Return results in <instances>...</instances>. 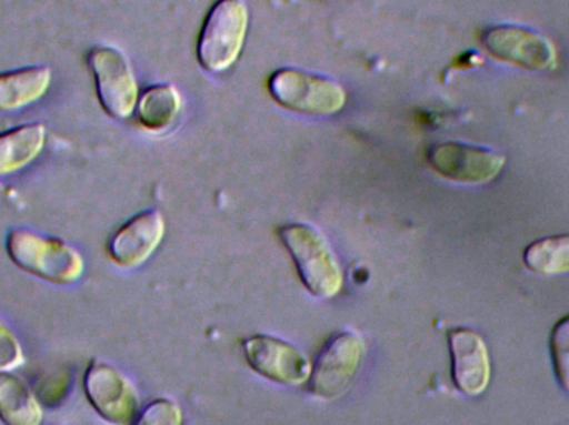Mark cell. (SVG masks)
I'll return each mask as SVG.
<instances>
[{
	"instance_id": "1",
	"label": "cell",
	"mask_w": 569,
	"mask_h": 425,
	"mask_svg": "<svg viewBox=\"0 0 569 425\" xmlns=\"http://www.w3.org/2000/svg\"><path fill=\"white\" fill-rule=\"evenodd\" d=\"M6 250L10 261L23 273L56 286L79 283L86 271V261L76 247L22 227L7 234Z\"/></svg>"
},
{
	"instance_id": "2",
	"label": "cell",
	"mask_w": 569,
	"mask_h": 425,
	"mask_svg": "<svg viewBox=\"0 0 569 425\" xmlns=\"http://www.w3.org/2000/svg\"><path fill=\"white\" fill-rule=\"evenodd\" d=\"M279 237L308 293L321 300L340 293L343 286L340 263L317 227L305 223L283 224L279 227Z\"/></svg>"
},
{
	"instance_id": "3",
	"label": "cell",
	"mask_w": 569,
	"mask_h": 425,
	"mask_svg": "<svg viewBox=\"0 0 569 425\" xmlns=\"http://www.w3.org/2000/svg\"><path fill=\"white\" fill-rule=\"evenodd\" d=\"M249 27L242 0H217L197 42V59L210 72H223L239 59Z\"/></svg>"
},
{
	"instance_id": "4",
	"label": "cell",
	"mask_w": 569,
	"mask_h": 425,
	"mask_svg": "<svg viewBox=\"0 0 569 425\" xmlns=\"http://www.w3.org/2000/svg\"><path fill=\"white\" fill-rule=\"evenodd\" d=\"M269 90L283 109L303 115H335L347 103V93L337 82L301 70H277L270 77Z\"/></svg>"
},
{
	"instance_id": "5",
	"label": "cell",
	"mask_w": 569,
	"mask_h": 425,
	"mask_svg": "<svg viewBox=\"0 0 569 425\" xmlns=\"http://www.w3.org/2000/svg\"><path fill=\"white\" fill-rule=\"evenodd\" d=\"M480 42L493 59L531 72H550L558 67L555 43L528 27L490 26L481 30Z\"/></svg>"
},
{
	"instance_id": "6",
	"label": "cell",
	"mask_w": 569,
	"mask_h": 425,
	"mask_svg": "<svg viewBox=\"0 0 569 425\" xmlns=\"http://www.w3.org/2000/svg\"><path fill=\"white\" fill-rule=\"evenodd\" d=\"M363 341L357 333L333 334L318 354L308 377V391L321 401H335L350 389L363 357Z\"/></svg>"
},
{
	"instance_id": "7",
	"label": "cell",
	"mask_w": 569,
	"mask_h": 425,
	"mask_svg": "<svg viewBox=\"0 0 569 425\" xmlns=\"http://www.w3.org/2000/svg\"><path fill=\"white\" fill-rule=\"evenodd\" d=\"M83 394L97 416L110 425H130L139 414V394L112 364L93 360L82 381Z\"/></svg>"
},
{
	"instance_id": "8",
	"label": "cell",
	"mask_w": 569,
	"mask_h": 425,
	"mask_svg": "<svg viewBox=\"0 0 569 425\" xmlns=\"http://www.w3.org/2000/svg\"><path fill=\"white\" fill-rule=\"evenodd\" d=\"M89 67L102 109L112 119H129L139 102V85L127 57L113 47H96Z\"/></svg>"
},
{
	"instance_id": "9",
	"label": "cell",
	"mask_w": 569,
	"mask_h": 425,
	"mask_svg": "<svg viewBox=\"0 0 569 425\" xmlns=\"http://www.w3.org/2000/svg\"><path fill=\"white\" fill-rule=\"evenodd\" d=\"M427 162L441 179L478 186L487 185L500 175L507 156L483 146L441 142L428 149Z\"/></svg>"
},
{
	"instance_id": "10",
	"label": "cell",
	"mask_w": 569,
	"mask_h": 425,
	"mask_svg": "<svg viewBox=\"0 0 569 425\" xmlns=\"http://www.w3.org/2000/svg\"><path fill=\"white\" fill-rule=\"evenodd\" d=\"M243 354L247 363L260 376L267 377L283 386H301L308 383L311 366L307 357L279 337L257 336L249 337L243 343Z\"/></svg>"
},
{
	"instance_id": "11",
	"label": "cell",
	"mask_w": 569,
	"mask_h": 425,
	"mask_svg": "<svg viewBox=\"0 0 569 425\" xmlns=\"http://www.w3.org/2000/svg\"><path fill=\"white\" fill-rule=\"evenodd\" d=\"M448 347L455 387L465 396L483 394L491 377L490 354L483 337L468 327H457L448 333Z\"/></svg>"
},
{
	"instance_id": "12",
	"label": "cell",
	"mask_w": 569,
	"mask_h": 425,
	"mask_svg": "<svg viewBox=\"0 0 569 425\" xmlns=\"http://www.w3.org/2000/svg\"><path fill=\"white\" fill-rule=\"evenodd\" d=\"M166 220L157 210L143 212L120 226L107 244V253L116 266L133 270L142 266L162 243Z\"/></svg>"
},
{
	"instance_id": "13",
	"label": "cell",
	"mask_w": 569,
	"mask_h": 425,
	"mask_svg": "<svg viewBox=\"0 0 569 425\" xmlns=\"http://www.w3.org/2000/svg\"><path fill=\"white\" fill-rule=\"evenodd\" d=\"M47 130L42 123H30L0 133V179L22 172L46 149Z\"/></svg>"
},
{
	"instance_id": "14",
	"label": "cell",
	"mask_w": 569,
	"mask_h": 425,
	"mask_svg": "<svg viewBox=\"0 0 569 425\" xmlns=\"http://www.w3.org/2000/svg\"><path fill=\"white\" fill-rule=\"evenodd\" d=\"M49 67H27L0 73V112H19L39 102L49 92Z\"/></svg>"
},
{
	"instance_id": "15",
	"label": "cell",
	"mask_w": 569,
	"mask_h": 425,
	"mask_svg": "<svg viewBox=\"0 0 569 425\" xmlns=\"http://www.w3.org/2000/svg\"><path fill=\"white\" fill-rule=\"evenodd\" d=\"M0 423L42 425L43 407L29 384L13 373H0Z\"/></svg>"
},
{
	"instance_id": "16",
	"label": "cell",
	"mask_w": 569,
	"mask_h": 425,
	"mask_svg": "<svg viewBox=\"0 0 569 425\" xmlns=\"http://www.w3.org/2000/svg\"><path fill=\"white\" fill-rule=\"evenodd\" d=\"M179 92L172 85H153L147 89L137 102V119L143 129L150 132H163L170 129L180 113Z\"/></svg>"
},
{
	"instance_id": "17",
	"label": "cell",
	"mask_w": 569,
	"mask_h": 425,
	"mask_svg": "<svg viewBox=\"0 0 569 425\" xmlns=\"http://www.w3.org/2000/svg\"><path fill=\"white\" fill-rule=\"evenodd\" d=\"M528 270L543 276L569 273V234L541 237L525 250Z\"/></svg>"
},
{
	"instance_id": "18",
	"label": "cell",
	"mask_w": 569,
	"mask_h": 425,
	"mask_svg": "<svg viewBox=\"0 0 569 425\" xmlns=\"http://www.w3.org/2000/svg\"><path fill=\"white\" fill-rule=\"evenodd\" d=\"M551 363L558 383L569 393V314L555 324L550 336Z\"/></svg>"
},
{
	"instance_id": "19",
	"label": "cell",
	"mask_w": 569,
	"mask_h": 425,
	"mask_svg": "<svg viewBox=\"0 0 569 425\" xmlns=\"http://www.w3.org/2000/svg\"><path fill=\"white\" fill-rule=\"evenodd\" d=\"M26 364V353L17 334L0 317V373H13Z\"/></svg>"
},
{
	"instance_id": "20",
	"label": "cell",
	"mask_w": 569,
	"mask_h": 425,
	"mask_svg": "<svg viewBox=\"0 0 569 425\" xmlns=\"http://www.w3.org/2000/svg\"><path fill=\"white\" fill-rule=\"evenodd\" d=\"M130 425H182V411L169 399H157L137 414Z\"/></svg>"
}]
</instances>
